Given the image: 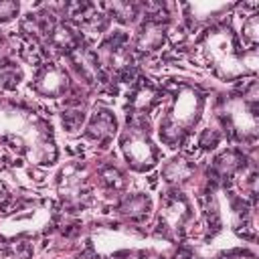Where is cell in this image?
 I'll return each instance as SVG.
<instances>
[{
	"label": "cell",
	"instance_id": "cell-1",
	"mask_svg": "<svg viewBox=\"0 0 259 259\" xmlns=\"http://www.w3.org/2000/svg\"><path fill=\"white\" fill-rule=\"evenodd\" d=\"M200 51L206 65L223 81L251 77L257 71V49H243L229 24H214L200 36Z\"/></svg>",
	"mask_w": 259,
	"mask_h": 259
},
{
	"label": "cell",
	"instance_id": "cell-2",
	"mask_svg": "<svg viewBox=\"0 0 259 259\" xmlns=\"http://www.w3.org/2000/svg\"><path fill=\"white\" fill-rule=\"evenodd\" d=\"M206 95L198 85L176 81L168 91V107L158 123V136L168 148H178L202 117Z\"/></svg>",
	"mask_w": 259,
	"mask_h": 259
},
{
	"label": "cell",
	"instance_id": "cell-3",
	"mask_svg": "<svg viewBox=\"0 0 259 259\" xmlns=\"http://www.w3.org/2000/svg\"><path fill=\"white\" fill-rule=\"evenodd\" d=\"M257 85H249V91L231 93L219 101V119L225 134L239 144H251L257 138Z\"/></svg>",
	"mask_w": 259,
	"mask_h": 259
},
{
	"label": "cell",
	"instance_id": "cell-4",
	"mask_svg": "<svg viewBox=\"0 0 259 259\" xmlns=\"http://www.w3.org/2000/svg\"><path fill=\"white\" fill-rule=\"evenodd\" d=\"M57 221V206L51 200H24L0 219V239H28L47 233Z\"/></svg>",
	"mask_w": 259,
	"mask_h": 259
},
{
	"label": "cell",
	"instance_id": "cell-5",
	"mask_svg": "<svg viewBox=\"0 0 259 259\" xmlns=\"http://www.w3.org/2000/svg\"><path fill=\"white\" fill-rule=\"evenodd\" d=\"M119 148L127 166L136 172H150L160 162V148L150 136L146 115L127 113L125 127L119 134Z\"/></svg>",
	"mask_w": 259,
	"mask_h": 259
},
{
	"label": "cell",
	"instance_id": "cell-6",
	"mask_svg": "<svg viewBox=\"0 0 259 259\" xmlns=\"http://www.w3.org/2000/svg\"><path fill=\"white\" fill-rule=\"evenodd\" d=\"M190 219H192V202L182 190L170 188L162 194L154 233L166 241H176L184 235L186 223Z\"/></svg>",
	"mask_w": 259,
	"mask_h": 259
},
{
	"label": "cell",
	"instance_id": "cell-7",
	"mask_svg": "<svg viewBox=\"0 0 259 259\" xmlns=\"http://www.w3.org/2000/svg\"><path fill=\"white\" fill-rule=\"evenodd\" d=\"M57 190L63 206L77 212L91 204V184L87 178V168L81 162L67 164L57 178Z\"/></svg>",
	"mask_w": 259,
	"mask_h": 259
},
{
	"label": "cell",
	"instance_id": "cell-8",
	"mask_svg": "<svg viewBox=\"0 0 259 259\" xmlns=\"http://www.w3.org/2000/svg\"><path fill=\"white\" fill-rule=\"evenodd\" d=\"M30 89L40 97L57 99V97H63L69 93L71 77L65 71V67L57 65V63H45L36 69V73L30 81Z\"/></svg>",
	"mask_w": 259,
	"mask_h": 259
},
{
	"label": "cell",
	"instance_id": "cell-9",
	"mask_svg": "<svg viewBox=\"0 0 259 259\" xmlns=\"http://www.w3.org/2000/svg\"><path fill=\"white\" fill-rule=\"evenodd\" d=\"M115 132H117V119H115L113 111L107 107H95V111L91 113V117L87 121L83 136L91 144H95L99 148H107L111 144Z\"/></svg>",
	"mask_w": 259,
	"mask_h": 259
},
{
	"label": "cell",
	"instance_id": "cell-10",
	"mask_svg": "<svg viewBox=\"0 0 259 259\" xmlns=\"http://www.w3.org/2000/svg\"><path fill=\"white\" fill-rule=\"evenodd\" d=\"M166 32H168V26L162 18L158 16H148L138 32H136V38H134V49L136 53H142V55H150V53H156L158 49L164 47L166 42Z\"/></svg>",
	"mask_w": 259,
	"mask_h": 259
},
{
	"label": "cell",
	"instance_id": "cell-11",
	"mask_svg": "<svg viewBox=\"0 0 259 259\" xmlns=\"http://www.w3.org/2000/svg\"><path fill=\"white\" fill-rule=\"evenodd\" d=\"M47 40L57 53L67 55V57L77 53L81 49V45H83L81 32L77 28H73L71 24H67V22H55V26L47 34Z\"/></svg>",
	"mask_w": 259,
	"mask_h": 259
},
{
	"label": "cell",
	"instance_id": "cell-12",
	"mask_svg": "<svg viewBox=\"0 0 259 259\" xmlns=\"http://www.w3.org/2000/svg\"><path fill=\"white\" fill-rule=\"evenodd\" d=\"M233 4H221V2H194V4H184V16L190 28L206 26L208 22L217 20L221 14L229 12Z\"/></svg>",
	"mask_w": 259,
	"mask_h": 259
},
{
	"label": "cell",
	"instance_id": "cell-13",
	"mask_svg": "<svg viewBox=\"0 0 259 259\" xmlns=\"http://www.w3.org/2000/svg\"><path fill=\"white\" fill-rule=\"evenodd\" d=\"M245 166H247L245 154L239 148H231V150H225L219 156H214L210 170L217 180L227 182V180H233L235 176H239Z\"/></svg>",
	"mask_w": 259,
	"mask_h": 259
},
{
	"label": "cell",
	"instance_id": "cell-14",
	"mask_svg": "<svg viewBox=\"0 0 259 259\" xmlns=\"http://www.w3.org/2000/svg\"><path fill=\"white\" fill-rule=\"evenodd\" d=\"M115 214L130 221V223H144L150 217L152 210V198L144 192H136V194H127L123 196L115 206H113Z\"/></svg>",
	"mask_w": 259,
	"mask_h": 259
},
{
	"label": "cell",
	"instance_id": "cell-15",
	"mask_svg": "<svg viewBox=\"0 0 259 259\" xmlns=\"http://www.w3.org/2000/svg\"><path fill=\"white\" fill-rule=\"evenodd\" d=\"M162 99V91L150 83L148 79H142V83H138L132 93H130V107H132V113H138V115H146L148 111H152Z\"/></svg>",
	"mask_w": 259,
	"mask_h": 259
},
{
	"label": "cell",
	"instance_id": "cell-16",
	"mask_svg": "<svg viewBox=\"0 0 259 259\" xmlns=\"http://www.w3.org/2000/svg\"><path fill=\"white\" fill-rule=\"evenodd\" d=\"M196 172V166L194 162L186 160V158H172L170 162H166L162 166V178L172 184L174 188L182 186L184 182H188Z\"/></svg>",
	"mask_w": 259,
	"mask_h": 259
},
{
	"label": "cell",
	"instance_id": "cell-17",
	"mask_svg": "<svg viewBox=\"0 0 259 259\" xmlns=\"http://www.w3.org/2000/svg\"><path fill=\"white\" fill-rule=\"evenodd\" d=\"M97 184L107 192H121L127 186V176L123 170H119L113 162H105L95 172Z\"/></svg>",
	"mask_w": 259,
	"mask_h": 259
},
{
	"label": "cell",
	"instance_id": "cell-18",
	"mask_svg": "<svg viewBox=\"0 0 259 259\" xmlns=\"http://www.w3.org/2000/svg\"><path fill=\"white\" fill-rule=\"evenodd\" d=\"M107 8H109L111 16L115 20H119L121 24H132L140 16V6L134 2H111V4H107Z\"/></svg>",
	"mask_w": 259,
	"mask_h": 259
},
{
	"label": "cell",
	"instance_id": "cell-19",
	"mask_svg": "<svg viewBox=\"0 0 259 259\" xmlns=\"http://www.w3.org/2000/svg\"><path fill=\"white\" fill-rule=\"evenodd\" d=\"M4 259H30L32 257V245L28 239H14L6 241L2 247Z\"/></svg>",
	"mask_w": 259,
	"mask_h": 259
},
{
	"label": "cell",
	"instance_id": "cell-20",
	"mask_svg": "<svg viewBox=\"0 0 259 259\" xmlns=\"http://www.w3.org/2000/svg\"><path fill=\"white\" fill-rule=\"evenodd\" d=\"M241 36H243V42L247 45V49H257V40H259V14H249L243 20Z\"/></svg>",
	"mask_w": 259,
	"mask_h": 259
},
{
	"label": "cell",
	"instance_id": "cell-21",
	"mask_svg": "<svg viewBox=\"0 0 259 259\" xmlns=\"http://www.w3.org/2000/svg\"><path fill=\"white\" fill-rule=\"evenodd\" d=\"M20 77H22V71H20L18 65H14V63H6V61L0 63V87L10 89V87L18 85Z\"/></svg>",
	"mask_w": 259,
	"mask_h": 259
},
{
	"label": "cell",
	"instance_id": "cell-22",
	"mask_svg": "<svg viewBox=\"0 0 259 259\" xmlns=\"http://www.w3.org/2000/svg\"><path fill=\"white\" fill-rule=\"evenodd\" d=\"M63 127L67 130V132H75V130H79L81 125H83V121H85V113H83V109H79V107H75V109H67V111H63Z\"/></svg>",
	"mask_w": 259,
	"mask_h": 259
},
{
	"label": "cell",
	"instance_id": "cell-23",
	"mask_svg": "<svg viewBox=\"0 0 259 259\" xmlns=\"http://www.w3.org/2000/svg\"><path fill=\"white\" fill-rule=\"evenodd\" d=\"M221 140H223V134H221L219 130L206 127V130H202V134L198 136V146H200L202 150H214V148L221 144Z\"/></svg>",
	"mask_w": 259,
	"mask_h": 259
},
{
	"label": "cell",
	"instance_id": "cell-24",
	"mask_svg": "<svg viewBox=\"0 0 259 259\" xmlns=\"http://www.w3.org/2000/svg\"><path fill=\"white\" fill-rule=\"evenodd\" d=\"M18 14V2H0V22H8Z\"/></svg>",
	"mask_w": 259,
	"mask_h": 259
},
{
	"label": "cell",
	"instance_id": "cell-25",
	"mask_svg": "<svg viewBox=\"0 0 259 259\" xmlns=\"http://www.w3.org/2000/svg\"><path fill=\"white\" fill-rule=\"evenodd\" d=\"M6 200H8V190H6V186L0 182V206H2Z\"/></svg>",
	"mask_w": 259,
	"mask_h": 259
}]
</instances>
